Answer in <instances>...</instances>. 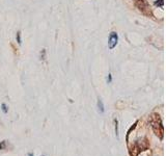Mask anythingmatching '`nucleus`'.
<instances>
[{"label":"nucleus","mask_w":166,"mask_h":156,"mask_svg":"<svg viewBox=\"0 0 166 156\" xmlns=\"http://www.w3.org/2000/svg\"><path fill=\"white\" fill-rule=\"evenodd\" d=\"M46 58V49H43L41 51V59H45Z\"/></svg>","instance_id":"9"},{"label":"nucleus","mask_w":166,"mask_h":156,"mask_svg":"<svg viewBox=\"0 0 166 156\" xmlns=\"http://www.w3.org/2000/svg\"><path fill=\"white\" fill-rule=\"evenodd\" d=\"M163 2H164V0H159V1H155V5L159 6V7H163Z\"/></svg>","instance_id":"7"},{"label":"nucleus","mask_w":166,"mask_h":156,"mask_svg":"<svg viewBox=\"0 0 166 156\" xmlns=\"http://www.w3.org/2000/svg\"><path fill=\"white\" fill-rule=\"evenodd\" d=\"M98 109H99L100 113H103L105 111V108H104V104H103V101L101 100V99H98Z\"/></svg>","instance_id":"4"},{"label":"nucleus","mask_w":166,"mask_h":156,"mask_svg":"<svg viewBox=\"0 0 166 156\" xmlns=\"http://www.w3.org/2000/svg\"><path fill=\"white\" fill-rule=\"evenodd\" d=\"M150 124H152V127H153V129H154L155 133L162 140L163 133H164V129H163L162 120H161L160 116L157 115V113H153V115L150 116Z\"/></svg>","instance_id":"1"},{"label":"nucleus","mask_w":166,"mask_h":156,"mask_svg":"<svg viewBox=\"0 0 166 156\" xmlns=\"http://www.w3.org/2000/svg\"><path fill=\"white\" fill-rule=\"evenodd\" d=\"M135 6L138 8L140 13H142L146 17H154L152 7H150V3L147 0H134Z\"/></svg>","instance_id":"2"},{"label":"nucleus","mask_w":166,"mask_h":156,"mask_svg":"<svg viewBox=\"0 0 166 156\" xmlns=\"http://www.w3.org/2000/svg\"><path fill=\"white\" fill-rule=\"evenodd\" d=\"M112 81V76L111 74H108V77H107V83H110Z\"/></svg>","instance_id":"11"},{"label":"nucleus","mask_w":166,"mask_h":156,"mask_svg":"<svg viewBox=\"0 0 166 156\" xmlns=\"http://www.w3.org/2000/svg\"><path fill=\"white\" fill-rule=\"evenodd\" d=\"M114 125H115V134L119 137V121H117V119L114 120Z\"/></svg>","instance_id":"5"},{"label":"nucleus","mask_w":166,"mask_h":156,"mask_svg":"<svg viewBox=\"0 0 166 156\" xmlns=\"http://www.w3.org/2000/svg\"><path fill=\"white\" fill-rule=\"evenodd\" d=\"M16 39H17V42H18V44H19V45H21V44H22V39H21V31H18V32H17Z\"/></svg>","instance_id":"6"},{"label":"nucleus","mask_w":166,"mask_h":156,"mask_svg":"<svg viewBox=\"0 0 166 156\" xmlns=\"http://www.w3.org/2000/svg\"><path fill=\"white\" fill-rule=\"evenodd\" d=\"M117 43H119V34H117V32H115V31L110 32L109 39H108V48L110 50L114 49V48L116 47Z\"/></svg>","instance_id":"3"},{"label":"nucleus","mask_w":166,"mask_h":156,"mask_svg":"<svg viewBox=\"0 0 166 156\" xmlns=\"http://www.w3.org/2000/svg\"><path fill=\"white\" fill-rule=\"evenodd\" d=\"M28 156H31V154H29V155H28Z\"/></svg>","instance_id":"12"},{"label":"nucleus","mask_w":166,"mask_h":156,"mask_svg":"<svg viewBox=\"0 0 166 156\" xmlns=\"http://www.w3.org/2000/svg\"><path fill=\"white\" fill-rule=\"evenodd\" d=\"M1 107H2V111H3L4 113H7L8 109H7V106H6L5 103H2V104H1Z\"/></svg>","instance_id":"8"},{"label":"nucleus","mask_w":166,"mask_h":156,"mask_svg":"<svg viewBox=\"0 0 166 156\" xmlns=\"http://www.w3.org/2000/svg\"><path fill=\"white\" fill-rule=\"evenodd\" d=\"M5 144H6L5 140H3V142H1V144H0V150H3V149L5 148Z\"/></svg>","instance_id":"10"}]
</instances>
